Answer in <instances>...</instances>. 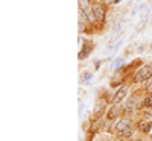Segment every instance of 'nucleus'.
I'll return each mask as SVG.
<instances>
[{
	"mask_svg": "<svg viewBox=\"0 0 152 141\" xmlns=\"http://www.w3.org/2000/svg\"><path fill=\"white\" fill-rule=\"evenodd\" d=\"M152 76V67L151 65H145L138 70L134 76V82L138 84V82H143V81H148L149 78Z\"/></svg>",
	"mask_w": 152,
	"mask_h": 141,
	"instance_id": "nucleus-1",
	"label": "nucleus"
},
{
	"mask_svg": "<svg viewBox=\"0 0 152 141\" xmlns=\"http://www.w3.org/2000/svg\"><path fill=\"white\" fill-rule=\"evenodd\" d=\"M126 93H128V91H126V88L125 86H122L120 89H119V91L116 93V94H114V97H113V103H120V102L125 99V96H126Z\"/></svg>",
	"mask_w": 152,
	"mask_h": 141,
	"instance_id": "nucleus-2",
	"label": "nucleus"
},
{
	"mask_svg": "<svg viewBox=\"0 0 152 141\" xmlns=\"http://www.w3.org/2000/svg\"><path fill=\"white\" fill-rule=\"evenodd\" d=\"M151 127H152V121H149V120H142L140 123H138V129H140L142 132H145V134H148L151 131Z\"/></svg>",
	"mask_w": 152,
	"mask_h": 141,
	"instance_id": "nucleus-3",
	"label": "nucleus"
},
{
	"mask_svg": "<svg viewBox=\"0 0 152 141\" xmlns=\"http://www.w3.org/2000/svg\"><path fill=\"white\" fill-rule=\"evenodd\" d=\"M93 11H94L96 20H104V18H105V9L100 6V5H96V6L93 8Z\"/></svg>",
	"mask_w": 152,
	"mask_h": 141,
	"instance_id": "nucleus-4",
	"label": "nucleus"
},
{
	"mask_svg": "<svg viewBox=\"0 0 152 141\" xmlns=\"http://www.w3.org/2000/svg\"><path fill=\"white\" fill-rule=\"evenodd\" d=\"M126 127H129V120H128V118H122V120L116 124V131L122 132V131L126 129Z\"/></svg>",
	"mask_w": 152,
	"mask_h": 141,
	"instance_id": "nucleus-5",
	"label": "nucleus"
},
{
	"mask_svg": "<svg viewBox=\"0 0 152 141\" xmlns=\"http://www.w3.org/2000/svg\"><path fill=\"white\" fill-rule=\"evenodd\" d=\"M117 114H119V106H117L116 103H114V106H113V108L110 109V112H108V118H110V120H113Z\"/></svg>",
	"mask_w": 152,
	"mask_h": 141,
	"instance_id": "nucleus-6",
	"label": "nucleus"
},
{
	"mask_svg": "<svg viewBox=\"0 0 152 141\" xmlns=\"http://www.w3.org/2000/svg\"><path fill=\"white\" fill-rule=\"evenodd\" d=\"M84 12H85V17H87L88 21L93 23V21L96 20V15H94V11H93V9H87V11H84Z\"/></svg>",
	"mask_w": 152,
	"mask_h": 141,
	"instance_id": "nucleus-7",
	"label": "nucleus"
},
{
	"mask_svg": "<svg viewBox=\"0 0 152 141\" xmlns=\"http://www.w3.org/2000/svg\"><path fill=\"white\" fill-rule=\"evenodd\" d=\"M79 8H81L82 11L90 9V0H79Z\"/></svg>",
	"mask_w": 152,
	"mask_h": 141,
	"instance_id": "nucleus-8",
	"label": "nucleus"
},
{
	"mask_svg": "<svg viewBox=\"0 0 152 141\" xmlns=\"http://www.w3.org/2000/svg\"><path fill=\"white\" fill-rule=\"evenodd\" d=\"M120 134H122V137L128 138V137H132V134H134V132H132V129H131V127H126V129H125V131H122Z\"/></svg>",
	"mask_w": 152,
	"mask_h": 141,
	"instance_id": "nucleus-9",
	"label": "nucleus"
},
{
	"mask_svg": "<svg viewBox=\"0 0 152 141\" xmlns=\"http://www.w3.org/2000/svg\"><path fill=\"white\" fill-rule=\"evenodd\" d=\"M143 114L146 115V117L152 118V106H145V109H143Z\"/></svg>",
	"mask_w": 152,
	"mask_h": 141,
	"instance_id": "nucleus-10",
	"label": "nucleus"
},
{
	"mask_svg": "<svg viewBox=\"0 0 152 141\" xmlns=\"http://www.w3.org/2000/svg\"><path fill=\"white\" fill-rule=\"evenodd\" d=\"M145 106H152V94H149L145 99Z\"/></svg>",
	"mask_w": 152,
	"mask_h": 141,
	"instance_id": "nucleus-11",
	"label": "nucleus"
},
{
	"mask_svg": "<svg viewBox=\"0 0 152 141\" xmlns=\"http://www.w3.org/2000/svg\"><path fill=\"white\" fill-rule=\"evenodd\" d=\"M146 89H148V91L151 93L152 91V76H151V78L146 81Z\"/></svg>",
	"mask_w": 152,
	"mask_h": 141,
	"instance_id": "nucleus-12",
	"label": "nucleus"
},
{
	"mask_svg": "<svg viewBox=\"0 0 152 141\" xmlns=\"http://www.w3.org/2000/svg\"><path fill=\"white\" fill-rule=\"evenodd\" d=\"M120 64H122V59L119 58V59H116L113 62V68H117V67H120Z\"/></svg>",
	"mask_w": 152,
	"mask_h": 141,
	"instance_id": "nucleus-13",
	"label": "nucleus"
},
{
	"mask_svg": "<svg viewBox=\"0 0 152 141\" xmlns=\"http://www.w3.org/2000/svg\"><path fill=\"white\" fill-rule=\"evenodd\" d=\"M91 78V73H87V74H84V81H88Z\"/></svg>",
	"mask_w": 152,
	"mask_h": 141,
	"instance_id": "nucleus-14",
	"label": "nucleus"
},
{
	"mask_svg": "<svg viewBox=\"0 0 152 141\" xmlns=\"http://www.w3.org/2000/svg\"><path fill=\"white\" fill-rule=\"evenodd\" d=\"M114 2H119V0H105V3H108V5H111V3H114Z\"/></svg>",
	"mask_w": 152,
	"mask_h": 141,
	"instance_id": "nucleus-15",
	"label": "nucleus"
}]
</instances>
